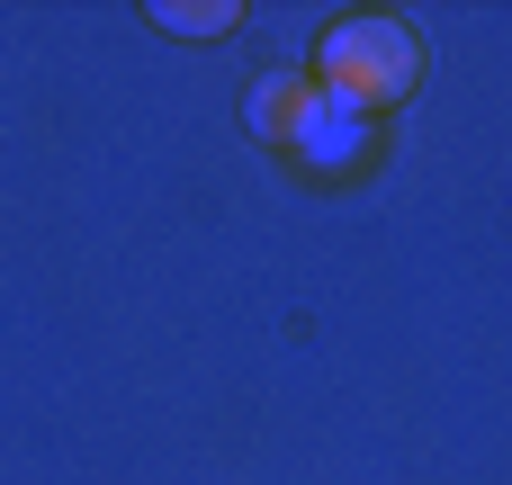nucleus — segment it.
Masks as SVG:
<instances>
[{
  "instance_id": "obj_4",
  "label": "nucleus",
  "mask_w": 512,
  "mask_h": 485,
  "mask_svg": "<svg viewBox=\"0 0 512 485\" xmlns=\"http://www.w3.org/2000/svg\"><path fill=\"white\" fill-rule=\"evenodd\" d=\"M153 27H171V36H234L243 9L234 0H153Z\"/></svg>"
},
{
  "instance_id": "obj_1",
  "label": "nucleus",
  "mask_w": 512,
  "mask_h": 485,
  "mask_svg": "<svg viewBox=\"0 0 512 485\" xmlns=\"http://www.w3.org/2000/svg\"><path fill=\"white\" fill-rule=\"evenodd\" d=\"M414 81H423V36L396 9H351L315 45V90L342 99V108H360V117L369 108H396Z\"/></svg>"
},
{
  "instance_id": "obj_2",
  "label": "nucleus",
  "mask_w": 512,
  "mask_h": 485,
  "mask_svg": "<svg viewBox=\"0 0 512 485\" xmlns=\"http://www.w3.org/2000/svg\"><path fill=\"white\" fill-rule=\"evenodd\" d=\"M315 81L306 72H270V81H252V135L261 144H297L306 135V117H315Z\"/></svg>"
},
{
  "instance_id": "obj_3",
  "label": "nucleus",
  "mask_w": 512,
  "mask_h": 485,
  "mask_svg": "<svg viewBox=\"0 0 512 485\" xmlns=\"http://www.w3.org/2000/svg\"><path fill=\"white\" fill-rule=\"evenodd\" d=\"M360 144H369V117H360V108H342V99H315V117H306V135H297V153L333 171V162H351Z\"/></svg>"
}]
</instances>
